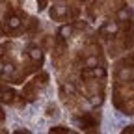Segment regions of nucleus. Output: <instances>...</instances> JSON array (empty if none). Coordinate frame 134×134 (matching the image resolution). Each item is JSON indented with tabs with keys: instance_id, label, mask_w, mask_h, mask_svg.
<instances>
[{
	"instance_id": "obj_4",
	"label": "nucleus",
	"mask_w": 134,
	"mask_h": 134,
	"mask_svg": "<svg viewBox=\"0 0 134 134\" xmlns=\"http://www.w3.org/2000/svg\"><path fill=\"white\" fill-rule=\"evenodd\" d=\"M121 43H123L125 50H132V48H134V19H130V21L125 23Z\"/></svg>"
},
{
	"instance_id": "obj_19",
	"label": "nucleus",
	"mask_w": 134,
	"mask_h": 134,
	"mask_svg": "<svg viewBox=\"0 0 134 134\" xmlns=\"http://www.w3.org/2000/svg\"><path fill=\"white\" fill-rule=\"evenodd\" d=\"M73 24H75V28H76V30H86V28H88V24L84 23V21H75Z\"/></svg>"
},
{
	"instance_id": "obj_1",
	"label": "nucleus",
	"mask_w": 134,
	"mask_h": 134,
	"mask_svg": "<svg viewBox=\"0 0 134 134\" xmlns=\"http://www.w3.org/2000/svg\"><path fill=\"white\" fill-rule=\"evenodd\" d=\"M78 119V125L82 130L86 132H99V123H100V112L99 110H91V112H84Z\"/></svg>"
},
{
	"instance_id": "obj_24",
	"label": "nucleus",
	"mask_w": 134,
	"mask_h": 134,
	"mask_svg": "<svg viewBox=\"0 0 134 134\" xmlns=\"http://www.w3.org/2000/svg\"><path fill=\"white\" fill-rule=\"evenodd\" d=\"M0 121H2V123L6 121V114H4V110H2V112H0Z\"/></svg>"
},
{
	"instance_id": "obj_14",
	"label": "nucleus",
	"mask_w": 134,
	"mask_h": 134,
	"mask_svg": "<svg viewBox=\"0 0 134 134\" xmlns=\"http://www.w3.org/2000/svg\"><path fill=\"white\" fill-rule=\"evenodd\" d=\"M78 15H80V8H78L76 4L67 6V19H69V21H76Z\"/></svg>"
},
{
	"instance_id": "obj_10",
	"label": "nucleus",
	"mask_w": 134,
	"mask_h": 134,
	"mask_svg": "<svg viewBox=\"0 0 134 134\" xmlns=\"http://www.w3.org/2000/svg\"><path fill=\"white\" fill-rule=\"evenodd\" d=\"M132 19V11H130V8L125 4V6H121L119 9L115 11V21H119V23H127V21H130Z\"/></svg>"
},
{
	"instance_id": "obj_7",
	"label": "nucleus",
	"mask_w": 134,
	"mask_h": 134,
	"mask_svg": "<svg viewBox=\"0 0 134 134\" xmlns=\"http://www.w3.org/2000/svg\"><path fill=\"white\" fill-rule=\"evenodd\" d=\"M26 58L34 63H43V48L41 47H36V45H32L26 48Z\"/></svg>"
},
{
	"instance_id": "obj_2",
	"label": "nucleus",
	"mask_w": 134,
	"mask_h": 134,
	"mask_svg": "<svg viewBox=\"0 0 134 134\" xmlns=\"http://www.w3.org/2000/svg\"><path fill=\"white\" fill-rule=\"evenodd\" d=\"M99 37L104 39V41H112L117 37V34H119V21H106L99 26L97 30Z\"/></svg>"
},
{
	"instance_id": "obj_11",
	"label": "nucleus",
	"mask_w": 134,
	"mask_h": 134,
	"mask_svg": "<svg viewBox=\"0 0 134 134\" xmlns=\"http://www.w3.org/2000/svg\"><path fill=\"white\" fill-rule=\"evenodd\" d=\"M24 28V34H26V36H36V34H37V30H39V21L36 19V17H30V19H28V23H26V26H23Z\"/></svg>"
},
{
	"instance_id": "obj_21",
	"label": "nucleus",
	"mask_w": 134,
	"mask_h": 134,
	"mask_svg": "<svg viewBox=\"0 0 134 134\" xmlns=\"http://www.w3.org/2000/svg\"><path fill=\"white\" fill-rule=\"evenodd\" d=\"M125 62H127V63H129L130 67H134V52H130V54H129V56L125 58Z\"/></svg>"
},
{
	"instance_id": "obj_3",
	"label": "nucleus",
	"mask_w": 134,
	"mask_h": 134,
	"mask_svg": "<svg viewBox=\"0 0 134 134\" xmlns=\"http://www.w3.org/2000/svg\"><path fill=\"white\" fill-rule=\"evenodd\" d=\"M52 62H54V65L56 67H60V62H62V58H65L67 56V39L65 37H62L60 34H56V37H54V45H52Z\"/></svg>"
},
{
	"instance_id": "obj_22",
	"label": "nucleus",
	"mask_w": 134,
	"mask_h": 134,
	"mask_svg": "<svg viewBox=\"0 0 134 134\" xmlns=\"http://www.w3.org/2000/svg\"><path fill=\"white\" fill-rule=\"evenodd\" d=\"M121 132H123V134H134V125H129V127H125Z\"/></svg>"
},
{
	"instance_id": "obj_16",
	"label": "nucleus",
	"mask_w": 134,
	"mask_h": 134,
	"mask_svg": "<svg viewBox=\"0 0 134 134\" xmlns=\"http://www.w3.org/2000/svg\"><path fill=\"white\" fill-rule=\"evenodd\" d=\"M90 99V103L93 104V106H99V104H103V100H104V93H100V95H91V97H88Z\"/></svg>"
},
{
	"instance_id": "obj_18",
	"label": "nucleus",
	"mask_w": 134,
	"mask_h": 134,
	"mask_svg": "<svg viewBox=\"0 0 134 134\" xmlns=\"http://www.w3.org/2000/svg\"><path fill=\"white\" fill-rule=\"evenodd\" d=\"M47 115H58V106L56 104H48L47 106Z\"/></svg>"
},
{
	"instance_id": "obj_9",
	"label": "nucleus",
	"mask_w": 134,
	"mask_h": 134,
	"mask_svg": "<svg viewBox=\"0 0 134 134\" xmlns=\"http://www.w3.org/2000/svg\"><path fill=\"white\" fill-rule=\"evenodd\" d=\"M0 97H2V104H13L15 99H17V93L11 88H6V84H2V88H0Z\"/></svg>"
},
{
	"instance_id": "obj_20",
	"label": "nucleus",
	"mask_w": 134,
	"mask_h": 134,
	"mask_svg": "<svg viewBox=\"0 0 134 134\" xmlns=\"http://www.w3.org/2000/svg\"><path fill=\"white\" fill-rule=\"evenodd\" d=\"M36 2H37V9H39V11L47 9V4H48V0H36Z\"/></svg>"
},
{
	"instance_id": "obj_5",
	"label": "nucleus",
	"mask_w": 134,
	"mask_h": 134,
	"mask_svg": "<svg viewBox=\"0 0 134 134\" xmlns=\"http://www.w3.org/2000/svg\"><path fill=\"white\" fill-rule=\"evenodd\" d=\"M39 90H41V88H39L34 80H32V82H26V84H24V88H23V97L28 100V103H32V100H36V99H37Z\"/></svg>"
},
{
	"instance_id": "obj_8",
	"label": "nucleus",
	"mask_w": 134,
	"mask_h": 134,
	"mask_svg": "<svg viewBox=\"0 0 134 134\" xmlns=\"http://www.w3.org/2000/svg\"><path fill=\"white\" fill-rule=\"evenodd\" d=\"M73 95H76V86L71 82V80H67V82H63L62 86H60V97H62V100L65 103L69 97H73Z\"/></svg>"
},
{
	"instance_id": "obj_6",
	"label": "nucleus",
	"mask_w": 134,
	"mask_h": 134,
	"mask_svg": "<svg viewBox=\"0 0 134 134\" xmlns=\"http://www.w3.org/2000/svg\"><path fill=\"white\" fill-rule=\"evenodd\" d=\"M48 15H50V19H52V21H65V19H67V6H63V4H54L52 8H50Z\"/></svg>"
},
{
	"instance_id": "obj_13",
	"label": "nucleus",
	"mask_w": 134,
	"mask_h": 134,
	"mask_svg": "<svg viewBox=\"0 0 134 134\" xmlns=\"http://www.w3.org/2000/svg\"><path fill=\"white\" fill-rule=\"evenodd\" d=\"M34 82H36L41 90L47 88V84H48V73H45V71H37L36 76H34Z\"/></svg>"
},
{
	"instance_id": "obj_23",
	"label": "nucleus",
	"mask_w": 134,
	"mask_h": 134,
	"mask_svg": "<svg viewBox=\"0 0 134 134\" xmlns=\"http://www.w3.org/2000/svg\"><path fill=\"white\" fill-rule=\"evenodd\" d=\"M13 134H30V130H26V129H19V130H15Z\"/></svg>"
},
{
	"instance_id": "obj_17",
	"label": "nucleus",
	"mask_w": 134,
	"mask_h": 134,
	"mask_svg": "<svg viewBox=\"0 0 134 134\" xmlns=\"http://www.w3.org/2000/svg\"><path fill=\"white\" fill-rule=\"evenodd\" d=\"M50 134H52V132H58V134H69L71 130L69 129H67V127H62V125H58V127H50V130H48Z\"/></svg>"
},
{
	"instance_id": "obj_12",
	"label": "nucleus",
	"mask_w": 134,
	"mask_h": 134,
	"mask_svg": "<svg viewBox=\"0 0 134 134\" xmlns=\"http://www.w3.org/2000/svg\"><path fill=\"white\" fill-rule=\"evenodd\" d=\"M110 45H108V56L110 58H117L121 54V50H125V47H123V43H117L115 39H112V41H108Z\"/></svg>"
},
{
	"instance_id": "obj_15",
	"label": "nucleus",
	"mask_w": 134,
	"mask_h": 134,
	"mask_svg": "<svg viewBox=\"0 0 134 134\" xmlns=\"http://www.w3.org/2000/svg\"><path fill=\"white\" fill-rule=\"evenodd\" d=\"M76 28H75V24H63V26H60V30H58V34H60V36L62 37H71V34L75 32Z\"/></svg>"
}]
</instances>
